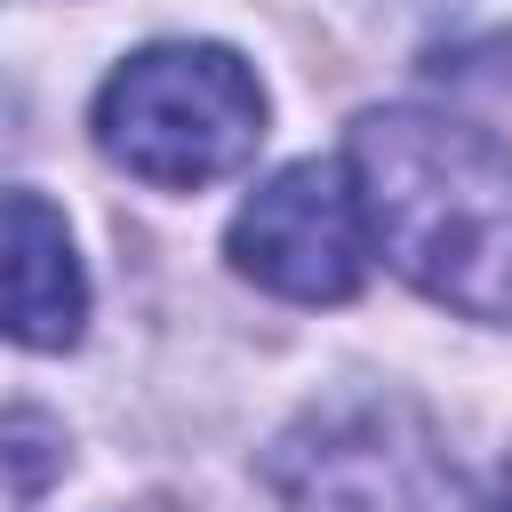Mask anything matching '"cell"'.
Segmentation results:
<instances>
[{
	"label": "cell",
	"mask_w": 512,
	"mask_h": 512,
	"mask_svg": "<svg viewBox=\"0 0 512 512\" xmlns=\"http://www.w3.org/2000/svg\"><path fill=\"white\" fill-rule=\"evenodd\" d=\"M352 184L384 264L464 320H512V152L440 112H360Z\"/></svg>",
	"instance_id": "6da1fadb"
},
{
	"label": "cell",
	"mask_w": 512,
	"mask_h": 512,
	"mask_svg": "<svg viewBox=\"0 0 512 512\" xmlns=\"http://www.w3.org/2000/svg\"><path fill=\"white\" fill-rule=\"evenodd\" d=\"M96 144L112 168L160 192H200L256 160L264 88L216 40H160V48H136L96 88Z\"/></svg>",
	"instance_id": "7a4b0ae2"
},
{
	"label": "cell",
	"mask_w": 512,
	"mask_h": 512,
	"mask_svg": "<svg viewBox=\"0 0 512 512\" xmlns=\"http://www.w3.org/2000/svg\"><path fill=\"white\" fill-rule=\"evenodd\" d=\"M264 472L288 512H488L472 472L408 400L312 408L272 440Z\"/></svg>",
	"instance_id": "3957f363"
},
{
	"label": "cell",
	"mask_w": 512,
	"mask_h": 512,
	"mask_svg": "<svg viewBox=\"0 0 512 512\" xmlns=\"http://www.w3.org/2000/svg\"><path fill=\"white\" fill-rule=\"evenodd\" d=\"M232 272L288 304H344L368 272V208L352 160H288L224 232Z\"/></svg>",
	"instance_id": "277c9868"
},
{
	"label": "cell",
	"mask_w": 512,
	"mask_h": 512,
	"mask_svg": "<svg viewBox=\"0 0 512 512\" xmlns=\"http://www.w3.org/2000/svg\"><path fill=\"white\" fill-rule=\"evenodd\" d=\"M80 320H88V280L64 216L40 192H8V336L24 352H64L80 344Z\"/></svg>",
	"instance_id": "5b68a950"
},
{
	"label": "cell",
	"mask_w": 512,
	"mask_h": 512,
	"mask_svg": "<svg viewBox=\"0 0 512 512\" xmlns=\"http://www.w3.org/2000/svg\"><path fill=\"white\" fill-rule=\"evenodd\" d=\"M48 416H32V408H16L8 416V464H16V504H32L40 496V472H48Z\"/></svg>",
	"instance_id": "8992f818"
}]
</instances>
